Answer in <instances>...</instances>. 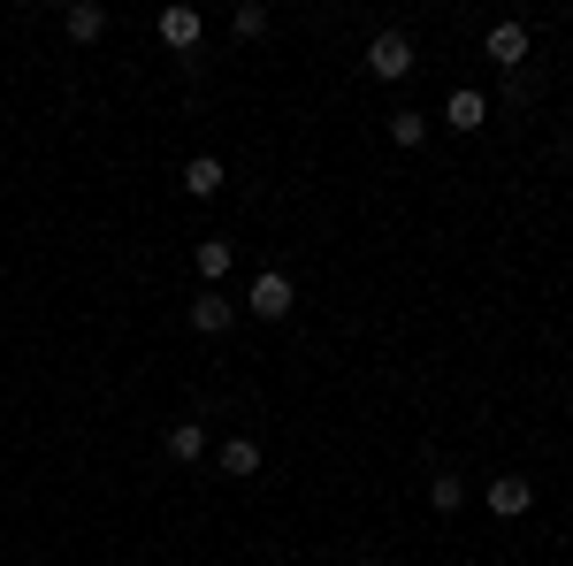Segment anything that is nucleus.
I'll list each match as a JSON object with an SVG mask.
<instances>
[{
  "instance_id": "obj_15",
  "label": "nucleus",
  "mask_w": 573,
  "mask_h": 566,
  "mask_svg": "<svg viewBox=\"0 0 573 566\" xmlns=\"http://www.w3.org/2000/svg\"><path fill=\"white\" fill-rule=\"evenodd\" d=\"M230 23H238V39H261V31H268V8H261V0H238Z\"/></svg>"
},
{
  "instance_id": "obj_1",
  "label": "nucleus",
  "mask_w": 573,
  "mask_h": 566,
  "mask_svg": "<svg viewBox=\"0 0 573 566\" xmlns=\"http://www.w3.org/2000/svg\"><path fill=\"white\" fill-rule=\"evenodd\" d=\"M367 77H383V85L414 77V39H406V31H375V39H367Z\"/></svg>"
},
{
  "instance_id": "obj_6",
  "label": "nucleus",
  "mask_w": 573,
  "mask_h": 566,
  "mask_svg": "<svg viewBox=\"0 0 573 566\" xmlns=\"http://www.w3.org/2000/svg\"><path fill=\"white\" fill-rule=\"evenodd\" d=\"M62 31H69L77 46H92V39L108 31V8H100V0H77V8H62Z\"/></svg>"
},
{
  "instance_id": "obj_2",
  "label": "nucleus",
  "mask_w": 573,
  "mask_h": 566,
  "mask_svg": "<svg viewBox=\"0 0 573 566\" xmlns=\"http://www.w3.org/2000/svg\"><path fill=\"white\" fill-rule=\"evenodd\" d=\"M290 306H298V283H290L284 269H261V276H253V291H245V314H261V322H284Z\"/></svg>"
},
{
  "instance_id": "obj_9",
  "label": "nucleus",
  "mask_w": 573,
  "mask_h": 566,
  "mask_svg": "<svg viewBox=\"0 0 573 566\" xmlns=\"http://www.w3.org/2000/svg\"><path fill=\"white\" fill-rule=\"evenodd\" d=\"M184 192H191V199H214V192H222V161H214V153H191V161H184Z\"/></svg>"
},
{
  "instance_id": "obj_16",
  "label": "nucleus",
  "mask_w": 573,
  "mask_h": 566,
  "mask_svg": "<svg viewBox=\"0 0 573 566\" xmlns=\"http://www.w3.org/2000/svg\"><path fill=\"white\" fill-rule=\"evenodd\" d=\"M360 566H375V559H360Z\"/></svg>"
},
{
  "instance_id": "obj_4",
  "label": "nucleus",
  "mask_w": 573,
  "mask_h": 566,
  "mask_svg": "<svg viewBox=\"0 0 573 566\" xmlns=\"http://www.w3.org/2000/svg\"><path fill=\"white\" fill-rule=\"evenodd\" d=\"M489 62L497 69H520L528 62V23H489Z\"/></svg>"
},
{
  "instance_id": "obj_7",
  "label": "nucleus",
  "mask_w": 573,
  "mask_h": 566,
  "mask_svg": "<svg viewBox=\"0 0 573 566\" xmlns=\"http://www.w3.org/2000/svg\"><path fill=\"white\" fill-rule=\"evenodd\" d=\"M199 31H207V23H199V8H161V39H168L176 54H191V46H199Z\"/></svg>"
},
{
  "instance_id": "obj_11",
  "label": "nucleus",
  "mask_w": 573,
  "mask_h": 566,
  "mask_svg": "<svg viewBox=\"0 0 573 566\" xmlns=\"http://www.w3.org/2000/svg\"><path fill=\"white\" fill-rule=\"evenodd\" d=\"M161 444H168V459H184V467H191V459L207 451V428H199V422H176L168 436H161Z\"/></svg>"
},
{
  "instance_id": "obj_12",
  "label": "nucleus",
  "mask_w": 573,
  "mask_h": 566,
  "mask_svg": "<svg viewBox=\"0 0 573 566\" xmlns=\"http://www.w3.org/2000/svg\"><path fill=\"white\" fill-rule=\"evenodd\" d=\"M230 261H238V246H230V238H207V246H199V276H207V283L230 276Z\"/></svg>"
},
{
  "instance_id": "obj_10",
  "label": "nucleus",
  "mask_w": 573,
  "mask_h": 566,
  "mask_svg": "<svg viewBox=\"0 0 573 566\" xmlns=\"http://www.w3.org/2000/svg\"><path fill=\"white\" fill-rule=\"evenodd\" d=\"M214 459H222V475H238V482H245V475H261V436H230Z\"/></svg>"
},
{
  "instance_id": "obj_13",
  "label": "nucleus",
  "mask_w": 573,
  "mask_h": 566,
  "mask_svg": "<svg viewBox=\"0 0 573 566\" xmlns=\"http://www.w3.org/2000/svg\"><path fill=\"white\" fill-rule=\"evenodd\" d=\"M390 139H398V145H421V139H429V116H421V108H398V116H390Z\"/></svg>"
},
{
  "instance_id": "obj_8",
  "label": "nucleus",
  "mask_w": 573,
  "mask_h": 566,
  "mask_svg": "<svg viewBox=\"0 0 573 566\" xmlns=\"http://www.w3.org/2000/svg\"><path fill=\"white\" fill-rule=\"evenodd\" d=\"M528 505H536V490H528L520 475H497V482H489V513H505V521H520Z\"/></svg>"
},
{
  "instance_id": "obj_3",
  "label": "nucleus",
  "mask_w": 573,
  "mask_h": 566,
  "mask_svg": "<svg viewBox=\"0 0 573 566\" xmlns=\"http://www.w3.org/2000/svg\"><path fill=\"white\" fill-rule=\"evenodd\" d=\"M230 322H238V298H222V291L207 283V291L191 298V329H199V337H222Z\"/></svg>"
},
{
  "instance_id": "obj_5",
  "label": "nucleus",
  "mask_w": 573,
  "mask_h": 566,
  "mask_svg": "<svg viewBox=\"0 0 573 566\" xmlns=\"http://www.w3.org/2000/svg\"><path fill=\"white\" fill-rule=\"evenodd\" d=\"M443 123H451V131H482V123H489V100H482L474 85H459V92L443 100Z\"/></svg>"
},
{
  "instance_id": "obj_14",
  "label": "nucleus",
  "mask_w": 573,
  "mask_h": 566,
  "mask_svg": "<svg viewBox=\"0 0 573 566\" xmlns=\"http://www.w3.org/2000/svg\"><path fill=\"white\" fill-rule=\"evenodd\" d=\"M429 505H436V513H459V505H466V482H459V475H436V482H429Z\"/></svg>"
}]
</instances>
